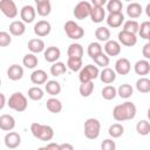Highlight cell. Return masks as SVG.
<instances>
[{
    "instance_id": "obj_1",
    "label": "cell",
    "mask_w": 150,
    "mask_h": 150,
    "mask_svg": "<svg viewBox=\"0 0 150 150\" xmlns=\"http://www.w3.org/2000/svg\"><path fill=\"white\" fill-rule=\"evenodd\" d=\"M136 112H137L136 105L132 102L127 101V102H124L122 104H117L114 108L112 117L117 122H124V121H129V120L135 118Z\"/></svg>"
},
{
    "instance_id": "obj_2",
    "label": "cell",
    "mask_w": 150,
    "mask_h": 150,
    "mask_svg": "<svg viewBox=\"0 0 150 150\" xmlns=\"http://www.w3.org/2000/svg\"><path fill=\"white\" fill-rule=\"evenodd\" d=\"M30 131H32V135L40 141L47 142L54 137L53 128L50 125H47V124H41L38 122H34L30 124Z\"/></svg>"
},
{
    "instance_id": "obj_3",
    "label": "cell",
    "mask_w": 150,
    "mask_h": 150,
    "mask_svg": "<svg viewBox=\"0 0 150 150\" xmlns=\"http://www.w3.org/2000/svg\"><path fill=\"white\" fill-rule=\"evenodd\" d=\"M8 107L18 112H22L27 109V105H28V101H27V97L20 93V91H16V93H13L9 98H8V102H7Z\"/></svg>"
},
{
    "instance_id": "obj_4",
    "label": "cell",
    "mask_w": 150,
    "mask_h": 150,
    "mask_svg": "<svg viewBox=\"0 0 150 150\" xmlns=\"http://www.w3.org/2000/svg\"><path fill=\"white\" fill-rule=\"evenodd\" d=\"M101 123L97 118L90 117L84 122V136L88 139H96L100 136Z\"/></svg>"
},
{
    "instance_id": "obj_5",
    "label": "cell",
    "mask_w": 150,
    "mask_h": 150,
    "mask_svg": "<svg viewBox=\"0 0 150 150\" xmlns=\"http://www.w3.org/2000/svg\"><path fill=\"white\" fill-rule=\"evenodd\" d=\"M98 76H100V70H98L97 66H94V64L84 66L79 73V80L81 83L91 82L93 80H95Z\"/></svg>"
},
{
    "instance_id": "obj_6",
    "label": "cell",
    "mask_w": 150,
    "mask_h": 150,
    "mask_svg": "<svg viewBox=\"0 0 150 150\" xmlns=\"http://www.w3.org/2000/svg\"><path fill=\"white\" fill-rule=\"evenodd\" d=\"M63 29H64L67 36L73 40H79V39L83 38V35H84V29L73 20H68L64 23Z\"/></svg>"
},
{
    "instance_id": "obj_7",
    "label": "cell",
    "mask_w": 150,
    "mask_h": 150,
    "mask_svg": "<svg viewBox=\"0 0 150 150\" xmlns=\"http://www.w3.org/2000/svg\"><path fill=\"white\" fill-rule=\"evenodd\" d=\"M91 4L88 1H80L73 11V14L75 16V19L77 20H84L87 16H90V12H91Z\"/></svg>"
},
{
    "instance_id": "obj_8",
    "label": "cell",
    "mask_w": 150,
    "mask_h": 150,
    "mask_svg": "<svg viewBox=\"0 0 150 150\" xmlns=\"http://www.w3.org/2000/svg\"><path fill=\"white\" fill-rule=\"evenodd\" d=\"M0 11L2 14L9 19H14L18 15V7L13 0H1L0 1Z\"/></svg>"
},
{
    "instance_id": "obj_9",
    "label": "cell",
    "mask_w": 150,
    "mask_h": 150,
    "mask_svg": "<svg viewBox=\"0 0 150 150\" xmlns=\"http://www.w3.org/2000/svg\"><path fill=\"white\" fill-rule=\"evenodd\" d=\"M118 38V42L125 47H132L137 43V36L136 34H132V33H129V32H125V30H121L117 35Z\"/></svg>"
},
{
    "instance_id": "obj_10",
    "label": "cell",
    "mask_w": 150,
    "mask_h": 150,
    "mask_svg": "<svg viewBox=\"0 0 150 150\" xmlns=\"http://www.w3.org/2000/svg\"><path fill=\"white\" fill-rule=\"evenodd\" d=\"M33 30H34L35 35H38L39 38L47 36V35H49V33L52 30L50 22L47 21V20H40L34 25V29Z\"/></svg>"
},
{
    "instance_id": "obj_11",
    "label": "cell",
    "mask_w": 150,
    "mask_h": 150,
    "mask_svg": "<svg viewBox=\"0 0 150 150\" xmlns=\"http://www.w3.org/2000/svg\"><path fill=\"white\" fill-rule=\"evenodd\" d=\"M35 16H36V9L30 5H25L20 11L21 21H23L25 23L33 22L35 20Z\"/></svg>"
},
{
    "instance_id": "obj_12",
    "label": "cell",
    "mask_w": 150,
    "mask_h": 150,
    "mask_svg": "<svg viewBox=\"0 0 150 150\" xmlns=\"http://www.w3.org/2000/svg\"><path fill=\"white\" fill-rule=\"evenodd\" d=\"M4 143L8 149H15L21 144V136L15 131H9L5 135Z\"/></svg>"
},
{
    "instance_id": "obj_13",
    "label": "cell",
    "mask_w": 150,
    "mask_h": 150,
    "mask_svg": "<svg viewBox=\"0 0 150 150\" xmlns=\"http://www.w3.org/2000/svg\"><path fill=\"white\" fill-rule=\"evenodd\" d=\"M131 69V63L127 57H121L115 62V71L118 75H127Z\"/></svg>"
},
{
    "instance_id": "obj_14",
    "label": "cell",
    "mask_w": 150,
    "mask_h": 150,
    "mask_svg": "<svg viewBox=\"0 0 150 150\" xmlns=\"http://www.w3.org/2000/svg\"><path fill=\"white\" fill-rule=\"evenodd\" d=\"M43 56L47 62L55 63V62H57V60L61 56V50H60V48H57L55 46H50V47H47V49L43 52Z\"/></svg>"
},
{
    "instance_id": "obj_15",
    "label": "cell",
    "mask_w": 150,
    "mask_h": 150,
    "mask_svg": "<svg viewBox=\"0 0 150 150\" xmlns=\"http://www.w3.org/2000/svg\"><path fill=\"white\" fill-rule=\"evenodd\" d=\"M36 12L40 16H48L52 12V4L49 0H35Z\"/></svg>"
},
{
    "instance_id": "obj_16",
    "label": "cell",
    "mask_w": 150,
    "mask_h": 150,
    "mask_svg": "<svg viewBox=\"0 0 150 150\" xmlns=\"http://www.w3.org/2000/svg\"><path fill=\"white\" fill-rule=\"evenodd\" d=\"M15 127V118L9 114H2L0 116V129L4 131H11Z\"/></svg>"
},
{
    "instance_id": "obj_17",
    "label": "cell",
    "mask_w": 150,
    "mask_h": 150,
    "mask_svg": "<svg viewBox=\"0 0 150 150\" xmlns=\"http://www.w3.org/2000/svg\"><path fill=\"white\" fill-rule=\"evenodd\" d=\"M104 52L108 56H117L121 53V43L116 40H109L104 45Z\"/></svg>"
},
{
    "instance_id": "obj_18",
    "label": "cell",
    "mask_w": 150,
    "mask_h": 150,
    "mask_svg": "<svg viewBox=\"0 0 150 150\" xmlns=\"http://www.w3.org/2000/svg\"><path fill=\"white\" fill-rule=\"evenodd\" d=\"M107 25L111 28H118L122 26L124 21V15L123 13H114V14H108L107 16Z\"/></svg>"
},
{
    "instance_id": "obj_19",
    "label": "cell",
    "mask_w": 150,
    "mask_h": 150,
    "mask_svg": "<svg viewBox=\"0 0 150 150\" xmlns=\"http://www.w3.org/2000/svg\"><path fill=\"white\" fill-rule=\"evenodd\" d=\"M7 76L12 81H19L23 76V68L19 64L14 63V64L9 66V68L7 69Z\"/></svg>"
},
{
    "instance_id": "obj_20",
    "label": "cell",
    "mask_w": 150,
    "mask_h": 150,
    "mask_svg": "<svg viewBox=\"0 0 150 150\" xmlns=\"http://www.w3.org/2000/svg\"><path fill=\"white\" fill-rule=\"evenodd\" d=\"M30 81L34 84H46L48 82V75L43 69H36L30 74Z\"/></svg>"
},
{
    "instance_id": "obj_21",
    "label": "cell",
    "mask_w": 150,
    "mask_h": 150,
    "mask_svg": "<svg viewBox=\"0 0 150 150\" xmlns=\"http://www.w3.org/2000/svg\"><path fill=\"white\" fill-rule=\"evenodd\" d=\"M26 32V25L23 21L15 20L9 25V33L14 36H21Z\"/></svg>"
},
{
    "instance_id": "obj_22",
    "label": "cell",
    "mask_w": 150,
    "mask_h": 150,
    "mask_svg": "<svg viewBox=\"0 0 150 150\" xmlns=\"http://www.w3.org/2000/svg\"><path fill=\"white\" fill-rule=\"evenodd\" d=\"M27 47L30 50V53H33V54H39V53L46 50L45 49V42H43V40H41L39 38L38 39H30L28 41Z\"/></svg>"
},
{
    "instance_id": "obj_23",
    "label": "cell",
    "mask_w": 150,
    "mask_h": 150,
    "mask_svg": "<svg viewBox=\"0 0 150 150\" xmlns=\"http://www.w3.org/2000/svg\"><path fill=\"white\" fill-rule=\"evenodd\" d=\"M134 70L137 75H141V76H144V75H148L150 73V63L148 60H138L135 66H134Z\"/></svg>"
},
{
    "instance_id": "obj_24",
    "label": "cell",
    "mask_w": 150,
    "mask_h": 150,
    "mask_svg": "<svg viewBox=\"0 0 150 150\" xmlns=\"http://www.w3.org/2000/svg\"><path fill=\"white\" fill-rule=\"evenodd\" d=\"M100 79L105 84L112 83L116 80V71H115V69H111L109 67L103 68V70L100 73Z\"/></svg>"
},
{
    "instance_id": "obj_25",
    "label": "cell",
    "mask_w": 150,
    "mask_h": 150,
    "mask_svg": "<svg viewBox=\"0 0 150 150\" xmlns=\"http://www.w3.org/2000/svg\"><path fill=\"white\" fill-rule=\"evenodd\" d=\"M142 12H143V8H142L141 4H138V2H131L127 6V14L130 19L139 18Z\"/></svg>"
},
{
    "instance_id": "obj_26",
    "label": "cell",
    "mask_w": 150,
    "mask_h": 150,
    "mask_svg": "<svg viewBox=\"0 0 150 150\" xmlns=\"http://www.w3.org/2000/svg\"><path fill=\"white\" fill-rule=\"evenodd\" d=\"M90 19L94 23H100L105 19V9L103 7H94L90 12Z\"/></svg>"
},
{
    "instance_id": "obj_27",
    "label": "cell",
    "mask_w": 150,
    "mask_h": 150,
    "mask_svg": "<svg viewBox=\"0 0 150 150\" xmlns=\"http://www.w3.org/2000/svg\"><path fill=\"white\" fill-rule=\"evenodd\" d=\"M68 57H75V59H82L83 56V47L80 43H70L67 49Z\"/></svg>"
},
{
    "instance_id": "obj_28",
    "label": "cell",
    "mask_w": 150,
    "mask_h": 150,
    "mask_svg": "<svg viewBox=\"0 0 150 150\" xmlns=\"http://www.w3.org/2000/svg\"><path fill=\"white\" fill-rule=\"evenodd\" d=\"M45 90L47 91V94L52 96H56L61 93V84L55 80H49L45 84Z\"/></svg>"
},
{
    "instance_id": "obj_29",
    "label": "cell",
    "mask_w": 150,
    "mask_h": 150,
    "mask_svg": "<svg viewBox=\"0 0 150 150\" xmlns=\"http://www.w3.org/2000/svg\"><path fill=\"white\" fill-rule=\"evenodd\" d=\"M46 107L53 114H59L62 110V103H61V101L57 100V98H55V97L48 98L47 102H46Z\"/></svg>"
},
{
    "instance_id": "obj_30",
    "label": "cell",
    "mask_w": 150,
    "mask_h": 150,
    "mask_svg": "<svg viewBox=\"0 0 150 150\" xmlns=\"http://www.w3.org/2000/svg\"><path fill=\"white\" fill-rule=\"evenodd\" d=\"M22 63H23V66H25L26 68L33 69V68H35V67L38 66L39 59H38V56H36L35 54H33V53H27V54L23 56V59H22Z\"/></svg>"
},
{
    "instance_id": "obj_31",
    "label": "cell",
    "mask_w": 150,
    "mask_h": 150,
    "mask_svg": "<svg viewBox=\"0 0 150 150\" xmlns=\"http://www.w3.org/2000/svg\"><path fill=\"white\" fill-rule=\"evenodd\" d=\"M110 30H109V28H107V27H97L96 28V30H95V38L98 40V41H102V42H107V41H109L110 40Z\"/></svg>"
},
{
    "instance_id": "obj_32",
    "label": "cell",
    "mask_w": 150,
    "mask_h": 150,
    "mask_svg": "<svg viewBox=\"0 0 150 150\" xmlns=\"http://www.w3.org/2000/svg\"><path fill=\"white\" fill-rule=\"evenodd\" d=\"M87 53L90 56V59H95L97 55L103 53V48L100 42H90L87 48Z\"/></svg>"
},
{
    "instance_id": "obj_33",
    "label": "cell",
    "mask_w": 150,
    "mask_h": 150,
    "mask_svg": "<svg viewBox=\"0 0 150 150\" xmlns=\"http://www.w3.org/2000/svg\"><path fill=\"white\" fill-rule=\"evenodd\" d=\"M132 94H134V88L128 83H123L117 88V95L122 98H129L132 96Z\"/></svg>"
},
{
    "instance_id": "obj_34",
    "label": "cell",
    "mask_w": 150,
    "mask_h": 150,
    "mask_svg": "<svg viewBox=\"0 0 150 150\" xmlns=\"http://www.w3.org/2000/svg\"><path fill=\"white\" fill-rule=\"evenodd\" d=\"M136 89L142 93V94H146L150 91V79L148 77H139L136 81Z\"/></svg>"
},
{
    "instance_id": "obj_35",
    "label": "cell",
    "mask_w": 150,
    "mask_h": 150,
    "mask_svg": "<svg viewBox=\"0 0 150 150\" xmlns=\"http://www.w3.org/2000/svg\"><path fill=\"white\" fill-rule=\"evenodd\" d=\"M122 8H123V4L120 0H110L107 2V11L109 12V14L122 13Z\"/></svg>"
},
{
    "instance_id": "obj_36",
    "label": "cell",
    "mask_w": 150,
    "mask_h": 150,
    "mask_svg": "<svg viewBox=\"0 0 150 150\" xmlns=\"http://www.w3.org/2000/svg\"><path fill=\"white\" fill-rule=\"evenodd\" d=\"M101 95H102V97H103L104 100H107V101L114 100V98L116 97V95H117V89H116L114 86L108 84V86H105V87L102 89Z\"/></svg>"
},
{
    "instance_id": "obj_37",
    "label": "cell",
    "mask_w": 150,
    "mask_h": 150,
    "mask_svg": "<svg viewBox=\"0 0 150 150\" xmlns=\"http://www.w3.org/2000/svg\"><path fill=\"white\" fill-rule=\"evenodd\" d=\"M67 70V66L63 63V62H55L50 66V74L53 76H61L66 73Z\"/></svg>"
},
{
    "instance_id": "obj_38",
    "label": "cell",
    "mask_w": 150,
    "mask_h": 150,
    "mask_svg": "<svg viewBox=\"0 0 150 150\" xmlns=\"http://www.w3.org/2000/svg\"><path fill=\"white\" fill-rule=\"evenodd\" d=\"M123 132H124V127H123L122 124H120V123H114V124H111V125L109 127V129H108V134H109L112 138H118V137H121V136L123 135Z\"/></svg>"
},
{
    "instance_id": "obj_39",
    "label": "cell",
    "mask_w": 150,
    "mask_h": 150,
    "mask_svg": "<svg viewBox=\"0 0 150 150\" xmlns=\"http://www.w3.org/2000/svg\"><path fill=\"white\" fill-rule=\"evenodd\" d=\"M136 131L141 136H146L150 134V122L146 120H141L136 124Z\"/></svg>"
},
{
    "instance_id": "obj_40",
    "label": "cell",
    "mask_w": 150,
    "mask_h": 150,
    "mask_svg": "<svg viewBox=\"0 0 150 150\" xmlns=\"http://www.w3.org/2000/svg\"><path fill=\"white\" fill-rule=\"evenodd\" d=\"M43 96H45L43 90H42L39 86L32 87V88L28 89V97H29L30 100H33V101H40V100L43 98Z\"/></svg>"
},
{
    "instance_id": "obj_41",
    "label": "cell",
    "mask_w": 150,
    "mask_h": 150,
    "mask_svg": "<svg viewBox=\"0 0 150 150\" xmlns=\"http://www.w3.org/2000/svg\"><path fill=\"white\" fill-rule=\"evenodd\" d=\"M123 30L132 33V34H136L139 30V23L136 20H128L123 25Z\"/></svg>"
},
{
    "instance_id": "obj_42",
    "label": "cell",
    "mask_w": 150,
    "mask_h": 150,
    "mask_svg": "<svg viewBox=\"0 0 150 150\" xmlns=\"http://www.w3.org/2000/svg\"><path fill=\"white\" fill-rule=\"evenodd\" d=\"M67 67L71 71H80L82 69V59H75V57H68Z\"/></svg>"
},
{
    "instance_id": "obj_43",
    "label": "cell",
    "mask_w": 150,
    "mask_h": 150,
    "mask_svg": "<svg viewBox=\"0 0 150 150\" xmlns=\"http://www.w3.org/2000/svg\"><path fill=\"white\" fill-rule=\"evenodd\" d=\"M79 91L81 94V96L83 97H89L93 91H94V83L93 82H88V83H81Z\"/></svg>"
},
{
    "instance_id": "obj_44",
    "label": "cell",
    "mask_w": 150,
    "mask_h": 150,
    "mask_svg": "<svg viewBox=\"0 0 150 150\" xmlns=\"http://www.w3.org/2000/svg\"><path fill=\"white\" fill-rule=\"evenodd\" d=\"M138 34L144 40H150V21H143L139 26Z\"/></svg>"
},
{
    "instance_id": "obj_45",
    "label": "cell",
    "mask_w": 150,
    "mask_h": 150,
    "mask_svg": "<svg viewBox=\"0 0 150 150\" xmlns=\"http://www.w3.org/2000/svg\"><path fill=\"white\" fill-rule=\"evenodd\" d=\"M93 60H94V62L96 63V66H100V67H102V68H107V66H108L109 62H110L109 56H108L107 54H104V53L97 55V56H96L95 59H93Z\"/></svg>"
},
{
    "instance_id": "obj_46",
    "label": "cell",
    "mask_w": 150,
    "mask_h": 150,
    "mask_svg": "<svg viewBox=\"0 0 150 150\" xmlns=\"http://www.w3.org/2000/svg\"><path fill=\"white\" fill-rule=\"evenodd\" d=\"M12 42V36L7 32H0V46L1 47H7Z\"/></svg>"
},
{
    "instance_id": "obj_47",
    "label": "cell",
    "mask_w": 150,
    "mask_h": 150,
    "mask_svg": "<svg viewBox=\"0 0 150 150\" xmlns=\"http://www.w3.org/2000/svg\"><path fill=\"white\" fill-rule=\"evenodd\" d=\"M101 150H116V143L111 138H107L101 143Z\"/></svg>"
},
{
    "instance_id": "obj_48",
    "label": "cell",
    "mask_w": 150,
    "mask_h": 150,
    "mask_svg": "<svg viewBox=\"0 0 150 150\" xmlns=\"http://www.w3.org/2000/svg\"><path fill=\"white\" fill-rule=\"evenodd\" d=\"M142 54H143V56H144L145 60H150V41H148V42L143 46V48H142Z\"/></svg>"
},
{
    "instance_id": "obj_49",
    "label": "cell",
    "mask_w": 150,
    "mask_h": 150,
    "mask_svg": "<svg viewBox=\"0 0 150 150\" xmlns=\"http://www.w3.org/2000/svg\"><path fill=\"white\" fill-rule=\"evenodd\" d=\"M105 4H107L105 0H93L91 1V6L94 7H103Z\"/></svg>"
},
{
    "instance_id": "obj_50",
    "label": "cell",
    "mask_w": 150,
    "mask_h": 150,
    "mask_svg": "<svg viewBox=\"0 0 150 150\" xmlns=\"http://www.w3.org/2000/svg\"><path fill=\"white\" fill-rule=\"evenodd\" d=\"M47 150H60V144L57 143H48L47 144Z\"/></svg>"
},
{
    "instance_id": "obj_51",
    "label": "cell",
    "mask_w": 150,
    "mask_h": 150,
    "mask_svg": "<svg viewBox=\"0 0 150 150\" xmlns=\"http://www.w3.org/2000/svg\"><path fill=\"white\" fill-rule=\"evenodd\" d=\"M60 150H74V146L70 143H62L60 144Z\"/></svg>"
},
{
    "instance_id": "obj_52",
    "label": "cell",
    "mask_w": 150,
    "mask_h": 150,
    "mask_svg": "<svg viewBox=\"0 0 150 150\" xmlns=\"http://www.w3.org/2000/svg\"><path fill=\"white\" fill-rule=\"evenodd\" d=\"M0 97H1V104H0V109H4L5 104H6V100H5V94H0Z\"/></svg>"
},
{
    "instance_id": "obj_53",
    "label": "cell",
    "mask_w": 150,
    "mask_h": 150,
    "mask_svg": "<svg viewBox=\"0 0 150 150\" xmlns=\"http://www.w3.org/2000/svg\"><path fill=\"white\" fill-rule=\"evenodd\" d=\"M145 14H146V16L148 18H150V2L146 5V7H145Z\"/></svg>"
},
{
    "instance_id": "obj_54",
    "label": "cell",
    "mask_w": 150,
    "mask_h": 150,
    "mask_svg": "<svg viewBox=\"0 0 150 150\" xmlns=\"http://www.w3.org/2000/svg\"><path fill=\"white\" fill-rule=\"evenodd\" d=\"M146 115H148V120L150 121V108L148 109V111H146Z\"/></svg>"
},
{
    "instance_id": "obj_55",
    "label": "cell",
    "mask_w": 150,
    "mask_h": 150,
    "mask_svg": "<svg viewBox=\"0 0 150 150\" xmlns=\"http://www.w3.org/2000/svg\"><path fill=\"white\" fill-rule=\"evenodd\" d=\"M38 150H47V146H41V148H39Z\"/></svg>"
},
{
    "instance_id": "obj_56",
    "label": "cell",
    "mask_w": 150,
    "mask_h": 150,
    "mask_svg": "<svg viewBox=\"0 0 150 150\" xmlns=\"http://www.w3.org/2000/svg\"><path fill=\"white\" fill-rule=\"evenodd\" d=\"M149 41H150V40H149Z\"/></svg>"
}]
</instances>
